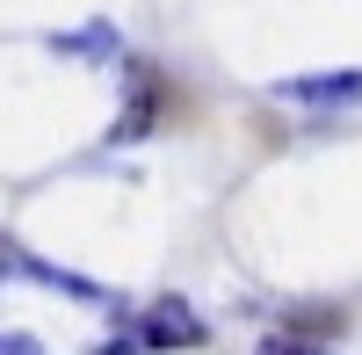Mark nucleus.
Here are the masks:
<instances>
[{"mask_svg": "<svg viewBox=\"0 0 362 355\" xmlns=\"http://www.w3.org/2000/svg\"><path fill=\"white\" fill-rule=\"evenodd\" d=\"M261 355H334V348H326V341H297V334H290V341H268Z\"/></svg>", "mask_w": 362, "mask_h": 355, "instance_id": "7ed1b4c3", "label": "nucleus"}, {"mask_svg": "<svg viewBox=\"0 0 362 355\" xmlns=\"http://www.w3.org/2000/svg\"><path fill=\"white\" fill-rule=\"evenodd\" d=\"M276 95H283V102H305V109H341V102H362V66H348V73H312V80H283Z\"/></svg>", "mask_w": 362, "mask_h": 355, "instance_id": "f03ea898", "label": "nucleus"}, {"mask_svg": "<svg viewBox=\"0 0 362 355\" xmlns=\"http://www.w3.org/2000/svg\"><path fill=\"white\" fill-rule=\"evenodd\" d=\"M138 348H203V319L181 298H160L153 312L138 319Z\"/></svg>", "mask_w": 362, "mask_h": 355, "instance_id": "f257e3e1", "label": "nucleus"}, {"mask_svg": "<svg viewBox=\"0 0 362 355\" xmlns=\"http://www.w3.org/2000/svg\"><path fill=\"white\" fill-rule=\"evenodd\" d=\"M0 355H44L37 334H0Z\"/></svg>", "mask_w": 362, "mask_h": 355, "instance_id": "20e7f679", "label": "nucleus"}]
</instances>
